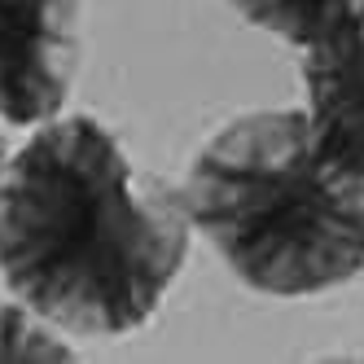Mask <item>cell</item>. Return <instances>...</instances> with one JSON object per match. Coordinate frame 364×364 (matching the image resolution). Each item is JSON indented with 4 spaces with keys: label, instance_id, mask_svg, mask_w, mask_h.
<instances>
[{
    "label": "cell",
    "instance_id": "obj_6",
    "mask_svg": "<svg viewBox=\"0 0 364 364\" xmlns=\"http://www.w3.org/2000/svg\"><path fill=\"white\" fill-rule=\"evenodd\" d=\"M27 360L62 364V360H75V351L27 303H0V364H27Z\"/></svg>",
    "mask_w": 364,
    "mask_h": 364
},
{
    "label": "cell",
    "instance_id": "obj_1",
    "mask_svg": "<svg viewBox=\"0 0 364 364\" xmlns=\"http://www.w3.org/2000/svg\"><path fill=\"white\" fill-rule=\"evenodd\" d=\"M180 189L141 176L110 127L58 114L9 154L0 180V277L75 338H119L163 307L189 259Z\"/></svg>",
    "mask_w": 364,
    "mask_h": 364
},
{
    "label": "cell",
    "instance_id": "obj_3",
    "mask_svg": "<svg viewBox=\"0 0 364 364\" xmlns=\"http://www.w3.org/2000/svg\"><path fill=\"white\" fill-rule=\"evenodd\" d=\"M80 70V0H0V119L40 127L66 110Z\"/></svg>",
    "mask_w": 364,
    "mask_h": 364
},
{
    "label": "cell",
    "instance_id": "obj_5",
    "mask_svg": "<svg viewBox=\"0 0 364 364\" xmlns=\"http://www.w3.org/2000/svg\"><path fill=\"white\" fill-rule=\"evenodd\" d=\"M228 5L294 48H316L364 27V0H228Z\"/></svg>",
    "mask_w": 364,
    "mask_h": 364
},
{
    "label": "cell",
    "instance_id": "obj_4",
    "mask_svg": "<svg viewBox=\"0 0 364 364\" xmlns=\"http://www.w3.org/2000/svg\"><path fill=\"white\" fill-rule=\"evenodd\" d=\"M303 119L316 159L364 185V27L303 48Z\"/></svg>",
    "mask_w": 364,
    "mask_h": 364
},
{
    "label": "cell",
    "instance_id": "obj_2",
    "mask_svg": "<svg viewBox=\"0 0 364 364\" xmlns=\"http://www.w3.org/2000/svg\"><path fill=\"white\" fill-rule=\"evenodd\" d=\"M180 202L246 290L307 299L364 277V185L325 167L303 110H250L202 141Z\"/></svg>",
    "mask_w": 364,
    "mask_h": 364
},
{
    "label": "cell",
    "instance_id": "obj_7",
    "mask_svg": "<svg viewBox=\"0 0 364 364\" xmlns=\"http://www.w3.org/2000/svg\"><path fill=\"white\" fill-rule=\"evenodd\" d=\"M5 167H9V145H5V132H0V180H5Z\"/></svg>",
    "mask_w": 364,
    "mask_h": 364
}]
</instances>
